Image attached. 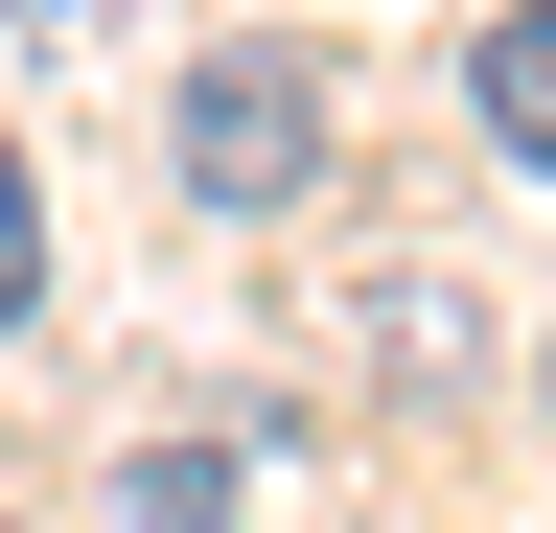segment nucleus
Segmentation results:
<instances>
[{
	"label": "nucleus",
	"mask_w": 556,
	"mask_h": 533,
	"mask_svg": "<svg viewBox=\"0 0 556 533\" xmlns=\"http://www.w3.org/2000/svg\"><path fill=\"white\" fill-rule=\"evenodd\" d=\"M47 302V210H24V163H0V325Z\"/></svg>",
	"instance_id": "20e7f679"
},
{
	"label": "nucleus",
	"mask_w": 556,
	"mask_h": 533,
	"mask_svg": "<svg viewBox=\"0 0 556 533\" xmlns=\"http://www.w3.org/2000/svg\"><path fill=\"white\" fill-rule=\"evenodd\" d=\"M93 533H232V441H139Z\"/></svg>",
	"instance_id": "7ed1b4c3"
},
{
	"label": "nucleus",
	"mask_w": 556,
	"mask_h": 533,
	"mask_svg": "<svg viewBox=\"0 0 556 533\" xmlns=\"http://www.w3.org/2000/svg\"><path fill=\"white\" fill-rule=\"evenodd\" d=\"M464 93H486V140H510V163H556V0H510V24L464 47Z\"/></svg>",
	"instance_id": "f03ea898"
},
{
	"label": "nucleus",
	"mask_w": 556,
	"mask_h": 533,
	"mask_svg": "<svg viewBox=\"0 0 556 533\" xmlns=\"http://www.w3.org/2000/svg\"><path fill=\"white\" fill-rule=\"evenodd\" d=\"M163 140H186V186H208V210H278V186L325 163V93H302V71H186V116H163Z\"/></svg>",
	"instance_id": "f257e3e1"
}]
</instances>
